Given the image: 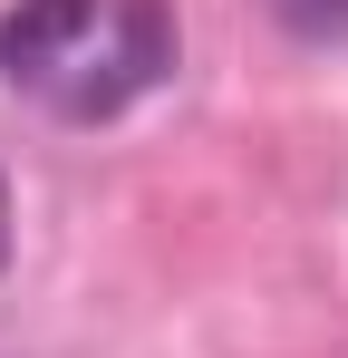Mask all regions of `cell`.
<instances>
[{"instance_id": "6da1fadb", "label": "cell", "mask_w": 348, "mask_h": 358, "mask_svg": "<svg viewBox=\"0 0 348 358\" xmlns=\"http://www.w3.org/2000/svg\"><path fill=\"white\" fill-rule=\"evenodd\" d=\"M0 78L68 126H107L174 78V0H10Z\"/></svg>"}, {"instance_id": "7a4b0ae2", "label": "cell", "mask_w": 348, "mask_h": 358, "mask_svg": "<svg viewBox=\"0 0 348 358\" xmlns=\"http://www.w3.org/2000/svg\"><path fill=\"white\" fill-rule=\"evenodd\" d=\"M281 20L300 39H348V0H281Z\"/></svg>"}, {"instance_id": "3957f363", "label": "cell", "mask_w": 348, "mask_h": 358, "mask_svg": "<svg viewBox=\"0 0 348 358\" xmlns=\"http://www.w3.org/2000/svg\"><path fill=\"white\" fill-rule=\"evenodd\" d=\"M0 262H10V184H0Z\"/></svg>"}]
</instances>
